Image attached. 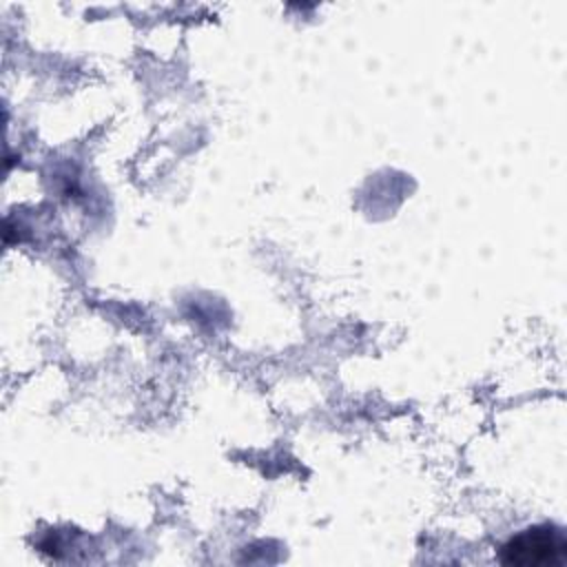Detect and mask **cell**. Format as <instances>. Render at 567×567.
<instances>
[{"instance_id":"1","label":"cell","mask_w":567,"mask_h":567,"mask_svg":"<svg viewBox=\"0 0 567 567\" xmlns=\"http://www.w3.org/2000/svg\"><path fill=\"white\" fill-rule=\"evenodd\" d=\"M567 556L565 534L554 525H536L516 536L498 549V560L503 565L518 567H549L563 565Z\"/></svg>"}]
</instances>
